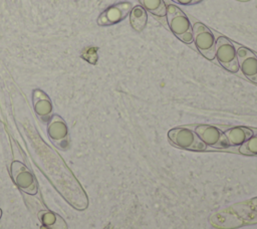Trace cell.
I'll list each match as a JSON object with an SVG mask.
<instances>
[{"label":"cell","instance_id":"cell-12","mask_svg":"<svg viewBox=\"0 0 257 229\" xmlns=\"http://www.w3.org/2000/svg\"><path fill=\"white\" fill-rule=\"evenodd\" d=\"M38 218L48 229H67L65 220L57 213L50 210H41L38 213Z\"/></svg>","mask_w":257,"mask_h":229},{"label":"cell","instance_id":"cell-10","mask_svg":"<svg viewBox=\"0 0 257 229\" xmlns=\"http://www.w3.org/2000/svg\"><path fill=\"white\" fill-rule=\"evenodd\" d=\"M33 105L36 113L42 121H49L52 111V105L49 97L40 89H35L32 95Z\"/></svg>","mask_w":257,"mask_h":229},{"label":"cell","instance_id":"cell-6","mask_svg":"<svg viewBox=\"0 0 257 229\" xmlns=\"http://www.w3.org/2000/svg\"><path fill=\"white\" fill-rule=\"evenodd\" d=\"M195 133L206 146L214 147L217 149H226L230 147L224 133L214 126H197L195 128Z\"/></svg>","mask_w":257,"mask_h":229},{"label":"cell","instance_id":"cell-11","mask_svg":"<svg viewBox=\"0 0 257 229\" xmlns=\"http://www.w3.org/2000/svg\"><path fill=\"white\" fill-rule=\"evenodd\" d=\"M229 146H241L253 136V132L245 127H234L224 133Z\"/></svg>","mask_w":257,"mask_h":229},{"label":"cell","instance_id":"cell-7","mask_svg":"<svg viewBox=\"0 0 257 229\" xmlns=\"http://www.w3.org/2000/svg\"><path fill=\"white\" fill-rule=\"evenodd\" d=\"M239 68L243 74L254 83H257V56L246 47L240 46L237 49Z\"/></svg>","mask_w":257,"mask_h":229},{"label":"cell","instance_id":"cell-1","mask_svg":"<svg viewBox=\"0 0 257 229\" xmlns=\"http://www.w3.org/2000/svg\"><path fill=\"white\" fill-rule=\"evenodd\" d=\"M168 25L173 33L183 42H193V30L187 15L176 5H169L166 13Z\"/></svg>","mask_w":257,"mask_h":229},{"label":"cell","instance_id":"cell-9","mask_svg":"<svg viewBox=\"0 0 257 229\" xmlns=\"http://www.w3.org/2000/svg\"><path fill=\"white\" fill-rule=\"evenodd\" d=\"M132 4L128 2H121L108 7L100 14L97 19L99 25H111L123 20L132 10Z\"/></svg>","mask_w":257,"mask_h":229},{"label":"cell","instance_id":"cell-13","mask_svg":"<svg viewBox=\"0 0 257 229\" xmlns=\"http://www.w3.org/2000/svg\"><path fill=\"white\" fill-rule=\"evenodd\" d=\"M147 22H148L147 11L141 5H137L133 7L130 12V23L133 29L137 32H142L147 26Z\"/></svg>","mask_w":257,"mask_h":229},{"label":"cell","instance_id":"cell-4","mask_svg":"<svg viewBox=\"0 0 257 229\" xmlns=\"http://www.w3.org/2000/svg\"><path fill=\"white\" fill-rule=\"evenodd\" d=\"M215 57L219 63L228 71L235 73L239 70L237 51L233 43L226 37L220 36L216 40Z\"/></svg>","mask_w":257,"mask_h":229},{"label":"cell","instance_id":"cell-3","mask_svg":"<svg viewBox=\"0 0 257 229\" xmlns=\"http://www.w3.org/2000/svg\"><path fill=\"white\" fill-rule=\"evenodd\" d=\"M193 41L199 52L207 59L212 60L215 58L216 41L211 30L203 23L196 22L193 27Z\"/></svg>","mask_w":257,"mask_h":229},{"label":"cell","instance_id":"cell-17","mask_svg":"<svg viewBox=\"0 0 257 229\" xmlns=\"http://www.w3.org/2000/svg\"><path fill=\"white\" fill-rule=\"evenodd\" d=\"M1 216H2V210L0 209V219H1Z\"/></svg>","mask_w":257,"mask_h":229},{"label":"cell","instance_id":"cell-14","mask_svg":"<svg viewBox=\"0 0 257 229\" xmlns=\"http://www.w3.org/2000/svg\"><path fill=\"white\" fill-rule=\"evenodd\" d=\"M141 6L146 10L152 13L153 15L163 17L166 16L167 7L164 0H139Z\"/></svg>","mask_w":257,"mask_h":229},{"label":"cell","instance_id":"cell-2","mask_svg":"<svg viewBox=\"0 0 257 229\" xmlns=\"http://www.w3.org/2000/svg\"><path fill=\"white\" fill-rule=\"evenodd\" d=\"M170 142L181 149L191 151H205L207 146L201 141L198 135L188 128H175L169 131Z\"/></svg>","mask_w":257,"mask_h":229},{"label":"cell","instance_id":"cell-8","mask_svg":"<svg viewBox=\"0 0 257 229\" xmlns=\"http://www.w3.org/2000/svg\"><path fill=\"white\" fill-rule=\"evenodd\" d=\"M47 133L51 141L59 149H66L68 147V135L67 127L64 121L59 116H53L50 118L47 127Z\"/></svg>","mask_w":257,"mask_h":229},{"label":"cell","instance_id":"cell-16","mask_svg":"<svg viewBox=\"0 0 257 229\" xmlns=\"http://www.w3.org/2000/svg\"><path fill=\"white\" fill-rule=\"evenodd\" d=\"M181 5H194L200 3L202 0H172Z\"/></svg>","mask_w":257,"mask_h":229},{"label":"cell","instance_id":"cell-5","mask_svg":"<svg viewBox=\"0 0 257 229\" xmlns=\"http://www.w3.org/2000/svg\"><path fill=\"white\" fill-rule=\"evenodd\" d=\"M11 178L16 186L28 195H35L38 191L37 182L31 171L21 162L14 161L10 167Z\"/></svg>","mask_w":257,"mask_h":229},{"label":"cell","instance_id":"cell-15","mask_svg":"<svg viewBox=\"0 0 257 229\" xmlns=\"http://www.w3.org/2000/svg\"><path fill=\"white\" fill-rule=\"evenodd\" d=\"M239 152L247 156H257V136H252L239 148Z\"/></svg>","mask_w":257,"mask_h":229}]
</instances>
